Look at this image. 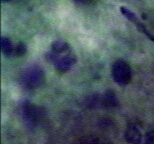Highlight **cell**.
Returning a JSON list of instances; mask_svg holds the SVG:
<instances>
[{
	"mask_svg": "<svg viewBox=\"0 0 154 144\" xmlns=\"http://www.w3.org/2000/svg\"><path fill=\"white\" fill-rule=\"evenodd\" d=\"M21 115L24 123L28 128H34L44 118L45 111L41 107L29 101H24L21 106Z\"/></svg>",
	"mask_w": 154,
	"mask_h": 144,
	"instance_id": "1",
	"label": "cell"
},
{
	"mask_svg": "<svg viewBox=\"0 0 154 144\" xmlns=\"http://www.w3.org/2000/svg\"><path fill=\"white\" fill-rule=\"evenodd\" d=\"M46 59L52 64H54L56 69L60 72L68 71L76 63V58L71 52H68V53L65 54H56L50 51L49 53L46 54Z\"/></svg>",
	"mask_w": 154,
	"mask_h": 144,
	"instance_id": "3",
	"label": "cell"
},
{
	"mask_svg": "<svg viewBox=\"0 0 154 144\" xmlns=\"http://www.w3.org/2000/svg\"><path fill=\"white\" fill-rule=\"evenodd\" d=\"M27 48L26 45L24 43H18L17 45H15V49H14V56L20 57L23 56L24 54L26 53Z\"/></svg>",
	"mask_w": 154,
	"mask_h": 144,
	"instance_id": "11",
	"label": "cell"
},
{
	"mask_svg": "<svg viewBox=\"0 0 154 144\" xmlns=\"http://www.w3.org/2000/svg\"><path fill=\"white\" fill-rule=\"evenodd\" d=\"M74 1L77 3H80V4H87V3L92 1V0H74Z\"/></svg>",
	"mask_w": 154,
	"mask_h": 144,
	"instance_id": "13",
	"label": "cell"
},
{
	"mask_svg": "<svg viewBox=\"0 0 154 144\" xmlns=\"http://www.w3.org/2000/svg\"><path fill=\"white\" fill-rule=\"evenodd\" d=\"M2 1H8V0H2Z\"/></svg>",
	"mask_w": 154,
	"mask_h": 144,
	"instance_id": "14",
	"label": "cell"
},
{
	"mask_svg": "<svg viewBox=\"0 0 154 144\" xmlns=\"http://www.w3.org/2000/svg\"><path fill=\"white\" fill-rule=\"evenodd\" d=\"M1 49H2L3 54L6 55L7 57L14 56L15 45L12 43L9 38H7V37L1 38Z\"/></svg>",
	"mask_w": 154,
	"mask_h": 144,
	"instance_id": "10",
	"label": "cell"
},
{
	"mask_svg": "<svg viewBox=\"0 0 154 144\" xmlns=\"http://www.w3.org/2000/svg\"><path fill=\"white\" fill-rule=\"evenodd\" d=\"M101 96H102V107L112 108V107L118 105V99H117L115 93L113 91L107 90Z\"/></svg>",
	"mask_w": 154,
	"mask_h": 144,
	"instance_id": "7",
	"label": "cell"
},
{
	"mask_svg": "<svg viewBox=\"0 0 154 144\" xmlns=\"http://www.w3.org/2000/svg\"><path fill=\"white\" fill-rule=\"evenodd\" d=\"M112 77L117 84H128L132 78V72L129 64L122 59L115 61L112 65Z\"/></svg>",
	"mask_w": 154,
	"mask_h": 144,
	"instance_id": "4",
	"label": "cell"
},
{
	"mask_svg": "<svg viewBox=\"0 0 154 144\" xmlns=\"http://www.w3.org/2000/svg\"><path fill=\"white\" fill-rule=\"evenodd\" d=\"M144 144H154V131H150L144 137Z\"/></svg>",
	"mask_w": 154,
	"mask_h": 144,
	"instance_id": "12",
	"label": "cell"
},
{
	"mask_svg": "<svg viewBox=\"0 0 154 144\" xmlns=\"http://www.w3.org/2000/svg\"><path fill=\"white\" fill-rule=\"evenodd\" d=\"M74 144H113L109 140L101 138L99 136H84L78 139Z\"/></svg>",
	"mask_w": 154,
	"mask_h": 144,
	"instance_id": "9",
	"label": "cell"
},
{
	"mask_svg": "<svg viewBox=\"0 0 154 144\" xmlns=\"http://www.w3.org/2000/svg\"><path fill=\"white\" fill-rule=\"evenodd\" d=\"M45 81V74L41 67L30 66L22 72L21 83L27 89H35L41 87Z\"/></svg>",
	"mask_w": 154,
	"mask_h": 144,
	"instance_id": "2",
	"label": "cell"
},
{
	"mask_svg": "<svg viewBox=\"0 0 154 144\" xmlns=\"http://www.w3.org/2000/svg\"><path fill=\"white\" fill-rule=\"evenodd\" d=\"M125 140L129 144H142V134L135 124H129L125 130Z\"/></svg>",
	"mask_w": 154,
	"mask_h": 144,
	"instance_id": "6",
	"label": "cell"
},
{
	"mask_svg": "<svg viewBox=\"0 0 154 144\" xmlns=\"http://www.w3.org/2000/svg\"><path fill=\"white\" fill-rule=\"evenodd\" d=\"M120 11H121V13L123 14V16H124L126 19H128L129 21H131L132 23H134V25L137 27L139 31L142 32L143 34H145L150 40L154 42V35H152L151 33L147 30L145 25H144V24L138 19V17L133 13V12H132L131 10H129L128 8L124 7V6H121V7H120Z\"/></svg>",
	"mask_w": 154,
	"mask_h": 144,
	"instance_id": "5",
	"label": "cell"
},
{
	"mask_svg": "<svg viewBox=\"0 0 154 144\" xmlns=\"http://www.w3.org/2000/svg\"><path fill=\"white\" fill-rule=\"evenodd\" d=\"M51 51L56 54H65L70 52V46L63 40H55L51 43Z\"/></svg>",
	"mask_w": 154,
	"mask_h": 144,
	"instance_id": "8",
	"label": "cell"
}]
</instances>
